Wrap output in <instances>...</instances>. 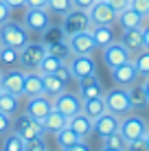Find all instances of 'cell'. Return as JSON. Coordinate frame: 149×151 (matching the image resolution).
Returning a JSON list of instances; mask_svg holds the SVG:
<instances>
[{
    "instance_id": "c3c4849f",
    "label": "cell",
    "mask_w": 149,
    "mask_h": 151,
    "mask_svg": "<svg viewBox=\"0 0 149 151\" xmlns=\"http://www.w3.org/2000/svg\"><path fill=\"white\" fill-rule=\"evenodd\" d=\"M11 9H20V7H27V0H4Z\"/></svg>"
},
{
    "instance_id": "9c48e42d",
    "label": "cell",
    "mask_w": 149,
    "mask_h": 151,
    "mask_svg": "<svg viewBox=\"0 0 149 151\" xmlns=\"http://www.w3.org/2000/svg\"><path fill=\"white\" fill-rule=\"evenodd\" d=\"M53 107L57 112H61L66 118H70V116H75V114L81 112V96L64 90L61 94H57L53 99Z\"/></svg>"
},
{
    "instance_id": "7402d4cb",
    "label": "cell",
    "mask_w": 149,
    "mask_h": 151,
    "mask_svg": "<svg viewBox=\"0 0 149 151\" xmlns=\"http://www.w3.org/2000/svg\"><path fill=\"white\" fill-rule=\"evenodd\" d=\"M90 35H92V40H94V46L101 48V50H103L107 44L114 42V31H112V27H103V24H92Z\"/></svg>"
},
{
    "instance_id": "9f6ffc18",
    "label": "cell",
    "mask_w": 149,
    "mask_h": 151,
    "mask_svg": "<svg viewBox=\"0 0 149 151\" xmlns=\"http://www.w3.org/2000/svg\"><path fill=\"white\" fill-rule=\"evenodd\" d=\"M0 48H2V44H0Z\"/></svg>"
},
{
    "instance_id": "6f0895ef",
    "label": "cell",
    "mask_w": 149,
    "mask_h": 151,
    "mask_svg": "<svg viewBox=\"0 0 149 151\" xmlns=\"http://www.w3.org/2000/svg\"><path fill=\"white\" fill-rule=\"evenodd\" d=\"M46 151H48V149H46Z\"/></svg>"
},
{
    "instance_id": "db71d44e",
    "label": "cell",
    "mask_w": 149,
    "mask_h": 151,
    "mask_svg": "<svg viewBox=\"0 0 149 151\" xmlns=\"http://www.w3.org/2000/svg\"><path fill=\"white\" fill-rule=\"evenodd\" d=\"M147 20H149V13H147Z\"/></svg>"
},
{
    "instance_id": "ffe728a7",
    "label": "cell",
    "mask_w": 149,
    "mask_h": 151,
    "mask_svg": "<svg viewBox=\"0 0 149 151\" xmlns=\"http://www.w3.org/2000/svg\"><path fill=\"white\" fill-rule=\"evenodd\" d=\"M40 123H42V129H44V132H48V134H53V136H55L59 129H64L66 125H68V118H66L61 112H57V110L53 107V110L46 114V116H44Z\"/></svg>"
},
{
    "instance_id": "bcb514c9",
    "label": "cell",
    "mask_w": 149,
    "mask_h": 151,
    "mask_svg": "<svg viewBox=\"0 0 149 151\" xmlns=\"http://www.w3.org/2000/svg\"><path fill=\"white\" fill-rule=\"evenodd\" d=\"M143 42H145V48H149V20H143Z\"/></svg>"
},
{
    "instance_id": "11a10c76",
    "label": "cell",
    "mask_w": 149,
    "mask_h": 151,
    "mask_svg": "<svg viewBox=\"0 0 149 151\" xmlns=\"http://www.w3.org/2000/svg\"><path fill=\"white\" fill-rule=\"evenodd\" d=\"M0 75H2V70H0Z\"/></svg>"
},
{
    "instance_id": "816d5d0a",
    "label": "cell",
    "mask_w": 149,
    "mask_h": 151,
    "mask_svg": "<svg viewBox=\"0 0 149 151\" xmlns=\"http://www.w3.org/2000/svg\"><path fill=\"white\" fill-rule=\"evenodd\" d=\"M143 138H145V142L149 145V129H147V134H145V136H143Z\"/></svg>"
},
{
    "instance_id": "277c9868",
    "label": "cell",
    "mask_w": 149,
    "mask_h": 151,
    "mask_svg": "<svg viewBox=\"0 0 149 151\" xmlns=\"http://www.w3.org/2000/svg\"><path fill=\"white\" fill-rule=\"evenodd\" d=\"M105 99V105H107V112L116 114V116H127L134 107L130 103V96H127V88H112L110 92L103 94Z\"/></svg>"
},
{
    "instance_id": "8992f818",
    "label": "cell",
    "mask_w": 149,
    "mask_h": 151,
    "mask_svg": "<svg viewBox=\"0 0 149 151\" xmlns=\"http://www.w3.org/2000/svg\"><path fill=\"white\" fill-rule=\"evenodd\" d=\"M13 132L18 134L22 140H31V138H37L44 134L42 123L31 118L27 112L24 114H15V121H13Z\"/></svg>"
},
{
    "instance_id": "1f68e13d",
    "label": "cell",
    "mask_w": 149,
    "mask_h": 151,
    "mask_svg": "<svg viewBox=\"0 0 149 151\" xmlns=\"http://www.w3.org/2000/svg\"><path fill=\"white\" fill-rule=\"evenodd\" d=\"M73 7H75L73 0H48V4H46L48 13H55V15H66Z\"/></svg>"
},
{
    "instance_id": "30bf717a",
    "label": "cell",
    "mask_w": 149,
    "mask_h": 151,
    "mask_svg": "<svg viewBox=\"0 0 149 151\" xmlns=\"http://www.w3.org/2000/svg\"><path fill=\"white\" fill-rule=\"evenodd\" d=\"M119 129H121V116H116V114H112V112H103L99 118L92 121V132L101 140L107 138L110 134L119 132Z\"/></svg>"
},
{
    "instance_id": "60d3db41",
    "label": "cell",
    "mask_w": 149,
    "mask_h": 151,
    "mask_svg": "<svg viewBox=\"0 0 149 151\" xmlns=\"http://www.w3.org/2000/svg\"><path fill=\"white\" fill-rule=\"evenodd\" d=\"M55 75H57V77H59L61 81H66V83H68L70 79H73V72H70V68H68V64H61L59 68L55 70Z\"/></svg>"
},
{
    "instance_id": "3957f363",
    "label": "cell",
    "mask_w": 149,
    "mask_h": 151,
    "mask_svg": "<svg viewBox=\"0 0 149 151\" xmlns=\"http://www.w3.org/2000/svg\"><path fill=\"white\" fill-rule=\"evenodd\" d=\"M61 29H64L66 37H70V35H75V33H81V31H90L92 29L90 13L83 11V9L73 7L64 15V20H61Z\"/></svg>"
},
{
    "instance_id": "74e56055",
    "label": "cell",
    "mask_w": 149,
    "mask_h": 151,
    "mask_svg": "<svg viewBox=\"0 0 149 151\" xmlns=\"http://www.w3.org/2000/svg\"><path fill=\"white\" fill-rule=\"evenodd\" d=\"M130 7L134 9L136 13H140L143 18H147V13H149V0H130Z\"/></svg>"
},
{
    "instance_id": "484cf974",
    "label": "cell",
    "mask_w": 149,
    "mask_h": 151,
    "mask_svg": "<svg viewBox=\"0 0 149 151\" xmlns=\"http://www.w3.org/2000/svg\"><path fill=\"white\" fill-rule=\"evenodd\" d=\"M143 20L145 18H143L140 13H136L132 7H127L119 13V20H116V22H119L123 29H136V27H143Z\"/></svg>"
},
{
    "instance_id": "7a4b0ae2",
    "label": "cell",
    "mask_w": 149,
    "mask_h": 151,
    "mask_svg": "<svg viewBox=\"0 0 149 151\" xmlns=\"http://www.w3.org/2000/svg\"><path fill=\"white\" fill-rule=\"evenodd\" d=\"M46 44L44 42H29L27 46H22L20 48V68H24V70H37L40 68V64H42V59L46 57Z\"/></svg>"
},
{
    "instance_id": "d6a6232c",
    "label": "cell",
    "mask_w": 149,
    "mask_h": 151,
    "mask_svg": "<svg viewBox=\"0 0 149 151\" xmlns=\"http://www.w3.org/2000/svg\"><path fill=\"white\" fill-rule=\"evenodd\" d=\"M2 151H24V140L18 136V134L13 132H9L7 134V138H4V145H2Z\"/></svg>"
},
{
    "instance_id": "f546056e",
    "label": "cell",
    "mask_w": 149,
    "mask_h": 151,
    "mask_svg": "<svg viewBox=\"0 0 149 151\" xmlns=\"http://www.w3.org/2000/svg\"><path fill=\"white\" fill-rule=\"evenodd\" d=\"M55 140H57V145L61 147V151L64 149H68V147H73V145L77 142V140H81L79 136H77V134L73 132V129L68 127V125H66L64 129H59L57 134H55Z\"/></svg>"
},
{
    "instance_id": "e0dca14e",
    "label": "cell",
    "mask_w": 149,
    "mask_h": 151,
    "mask_svg": "<svg viewBox=\"0 0 149 151\" xmlns=\"http://www.w3.org/2000/svg\"><path fill=\"white\" fill-rule=\"evenodd\" d=\"M77 81H79V96H81V101H86V99H96V96L105 94V90H103V86H101V81H99L96 75L83 77V79H77Z\"/></svg>"
},
{
    "instance_id": "5b68a950",
    "label": "cell",
    "mask_w": 149,
    "mask_h": 151,
    "mask_svg": "<svg viewBox=\"0 0 149 151\" xmlns=\"http://www.w3.org/2000/svg\"><path fill=\"white\" fill-rule=\"evenodd\" d=\"M147 129H149V123H147L143 116H136V114H127L125 118H121V129H119V132L123 134V138H125L127 142L143 138V136L147 134Z\"/></svg>"
},
{
    "instance_id": "f907efd6",
    "label": "cell",
    "mask_w": 149,
    "mask_h": 151,
    "mask_svg": "<svg viewBox=\"0 0 149 151\" xmlns=\"http://www.w3.org/2000/svg\"><path fill=\"white\" fill-rule=\"evenodd\" d=\"M101 151H119V149H112V147H105V145H103V147H101Z\"/></svg>"
},
{
    "instance_id": "f5cc1de1",
    "label": "cell",
    "mask_w": 149,
    "mask_h": 151,
    "mask_svg": "<svg viewBox=\"0 0 149 151\" xmlns=\"http://www.w3.org/2000/svg\"><path fill=\"white\" fill-rule=\"evenodd\" d=\"M0 92H2V86H0Z\"/></svg>"
},
{
    "instance_id": "8d00e7d4",
    "label": "cell",
    "mask_w": 149,
    "mask_h": 151,
    "mask_svg": "<svg viewBox=\"0 0 149 151\" xmlns=\"http://www.w3.org/2000/svg\"><path fill=\"white\" fill-rule=\"evenodd\" d=\"M24 151H46V142L42 136L37 138H31V140H24Z\"/></svg>"
},
{
    "instance_id": "4dcf8cb0",
    "label": "cell",
    "mask_w": 149,
    "mask_h": 151,
    "mask_svg": "<svg viewBox=\"0 0 149 151\" xmlns=\"http://www.w3.org/2000/svg\"><path fill=\"white\" fill-rule=\"evenodd\" d=\"M134 66H136V70H138V75L145 79V77H149V48H143V50H138L134 59Z\"/></svg>"
},
{
    "instance_id": "ac0fdd59",
    "label": "cell",
    "mask_w": 149,
    "mask_h": 151,
    "mask_svg": "<svg viewBox=\"0 0 149 151\" xmlns=\"http://www.w3.org/2000/svg\"><path fill=\"white\" fill-rule=\"evenodd\" d=\"M44 94V83H42V72L37 70H29L24 75V86H22V96H40Z\"/></svg>"
},
{
    "instance_id": "d590c367",
    "label": "cell",
    "mask_w": 149,
    "mask_h": 151,
    "mask_svg": "<svg viewBox=\"0 0 149 151\" xmlns=\"http://www.w3.org/2000/svg\"><path fill=\"white\" fill-rule=\"evenodd\" d=\"M61 64H64V61H59L57 57H53V55H48V53H46V57L42 59V64H40L37 72H42V75H50V72H55Z\"/></svg>"
},
{
    "instance_id": "836d02e7",
    "label": "cell",
    "mask_w": 149,
    "mask_h": 151,
    "mask_svg": "<svg viewBox=\"0 0 149 151\" xmlns=\"http://www.w3.org/2000/svg\"><path fill=\"white\" fill-rule=\"evenodd\" d=\"M61 40H68L66 37V33H64V29L61 27H48L44 31V44L48 46V44H55V42H61Z\"/></svg>"
},
{
    "instance_id": "cb8c5ba5",
    "label": "cell",
    "mask_w": 149,
    "mask_h": 151,
    "mask_svg": "<svg viewBox=\"0 0 149 151\" xmlns=\"http://www.w3.org/2000/svg\"><path fill=\"white\" fill-rule=\"evenodd\" d=\"M42 83H44V94L50 96V99H55L57 94H61V92L66 90V86H68V83L61 81L55 72H50V75H42Z\"/></svg>"
},
{
    "instance_id": "603a6c76",
    "label": "cell",
    "mask_w": 149,
    "mask_h": 151,
    "mask_svg": "<svg viewBox=\"0 0 149 151\" xmlns=\"http://www.w3.org/2000/svg\"><path fill=\"white\" fill-rule=\"evenodd\" d=\"M81 112H83L90 121L99 118L103 112H107L105 99H103V96H96V99H86V101H81Z\"/></svg>"
},
{
    "instance_id": "b9f144b4",
    "label": "cell",
    "mask_w": 149,
    "mask_h": 151,
    "mask_svg": "<svg viewBox=\"0 0 149 151\" xmlns=\"http://www.w3.org/2000/svg\"><path fill=\"white\" fill-rule=\"evenodd\" d=\"M7 20H11V7L4 0H0V24H4Z\"/></svg>"
},
{
    "instance_id": "6da1fadb",
    "label": "cell",
    "mask_w": 149,
    "mask_h": 151,
    "mask_svg": "<svg viewBox=\"0 0 149 151\" xmlns=\"http://www.w3.org/2000/svg\"><path fill=\"white\" fill-rule=\"evenodd\" d=\"M29 42H31V37H29V31H27L24 24L11 22V20L0 24V44L2 46H11V48L20 50L22 46H27Z\"/></svg>"
},
{
    "instance_id": "4fadbf2b",
    "label": "cell",
    "mask_w": 149,
    "mask_h": 151,
    "mask_svg": "<svg viewBox=\"0 0 149 151\" xmlns=\"http://www.w3.org/2000/svg\"><path fill=\"white\" fill-rule=\"evenodd\" d=\"M138 70L134 66V61H125V64L116 66V68H112V79H114V83L119 88H130L134 86V83H138Z\"/></svg>"
},
{
    "instance_id": "ee69618b",
    "label": "cell",
    "mask_w": 149,
    "mask_h": 151,
    "mask_svg": "<svg viewBox=\"0 0 149 151\" xmlns=\"http://www.w3.org/2000/svg\"><path fill=\"white\" fill-rule=\"evenodd\" d=\"M64 151H90V145L86 142V140H77L73 147H68V149H64Z\"/></svg>"
},
{
    "instance_id": "f6af8a7d",
    "label": "cell",
    "mask_w": 149,
    "mask_h": 151,
    "mask_svg": "<svg viewBox=\"0 0 149 151\" xmlns=\"http://www.w3.org/2000/svg\"><path fill=\"white\" fill-rule=\"evenodd\" d=\"M96 0H73V4L77 9H83V11H90V7L94 4Z\"/></svg>"
},
{
    "instance_id": "7dc6e473",
    "label": "cell",
    "mask_w": 149,
    "mask_h": 151,
    "mask_svg": "<svg viewBox=\"0 0 149 151\" xmlns=\"http://www.w3.org/2000/svg\"><path fill=\"white\" fill-rule=\"evenodd\" d=\"M48 0H27V7H40V9H46Z\"/></svg>"
},
{
    "instance_id": "2e32d148",
    "label": "cell",
    "mask_w": 149,
    "mask_h": 151,
    "mask_svg": "<svg viewBox=\"0 0 149 151\" xmlns=\"http://www.w3.org/2000/svg\"><path fill=\"white\" fill-rule=\"evenodd\" d=\"M68 44H70L73 55H92V50L96 48L94 40H92V35H90V31H81V33L70 35Z\"/></svg>"
},
{
    "instance_id": "4316f807",
    "label": "cell",
    "mask_w": 149,
    "mask_h": 151,
    "mask_svg": "<svg viewBox=\"0 0 149 151\" xmlns=\"http://www.w3.org/2000/svg\"><path fill=\"white\" fill-rule=\"evenodd\" d=\"M46 50H48V55L57 57V59L64 61V64H68V59L73 57V50H70L68 40H61V42H55V44H48V46H46Z\"/></svg>"
},
{
    "instance_id": "681fc988",
    "label": "cell",
    "mask_w": 149,
    "mask_h": 151,
    "mask_svg": "<svg viewBox=\"0 0 149 151\" xmlns=\"http://www.w3.org/2000/svg\"><path fill=\"white\" fill-rule=\"evenodd\" d=\"M143 90H145V96L149 101V77H145V81H143Z\"/></svg>"
},
{
    "instance_id": "f35d334b",
    "label": "cell",
    "mask_w": 149,
    "mask_h": 151,
    "mask_svg": "<svg viewBox=\"0 0 149 151\" xmlns=\"http://www.w3.org/2000/svg\"><path fill=\"white\" fill-rule=\"evenodd\" d=\"M11 129H13V118L0 112V136H2V134H9Z\"/></svg>"
},
{
    "instance_id": "f1b7e54d",
    "label": "cell",
    "mask_w": 149,
    "mask_h": 151,
    "mask_svg": "<svg viewBox=\"0 0 149 151\" xmlns=\"http://www.w3.org/2000/svg\"><path fill=\"white\" fill-rule=\"evenodd\" d=\"M20 64V50L11 48V46H2L0 48V66L4 68H15Z\"/></svg>"
},
{
    "instance_id": "ab89813d",
    "label": "cell",
    "mask_w": 149,
    "mask_h": 151,
    "mask_svg": "<svg viewBox=\"0 0 149 151\" xmlns=\"http://www.w3.org/2000/svg\"><path fill=\"white\" fill-rule=\"evenodd\" d=\"M127 151H149V145L145 142V138H138L127 142Z\"/></svg>"
},
{
    "instance_id": "52a82bcc",
    "label": "cell",
    "mask_w": 149,
    "mask_h": 151,
    "mask_svg": "<svg viewBox=\"0 0 149 151\" xmlns=\"http://www.w3.org/2000/svg\"><path fill=\"white\" fill-rule=\"evenodd\" d=\"M24 27L29 33H44L50 27V13L48 9H40V7H27L24 13Z\"/></svg>"
},
{
    "instance_id": "7c38bea8",
    "label": "cell",
    "mask_w": 149,
    "mask_h": 151,
    "mask_svg": "<svg viewBox=\"0 0 149 151\" xmlns=\"http://www.w3.org/2000/svg\"><path fill=\"white\" fill-rule=\"evenodd\" d=\"M68 68H70L75 79H83V77L96 75V64L92 59V55H73L68 59Z\"/></svg>"
},
{
    "instance_id": "83f0119b",
    "label": "cell",
    "mask_w": 149,
    "mask_h": 151,
    "mask_svg": "<svg viewBox=\"0 0 149 151\" xmlns=\"http://www.w3.org/2000/svg\"><path fill=\"white\" fill-rule=\"evenodd\" d=\"M127 96H130V103L132 107H145L147 105V96H145V90H143V83H134V86L127 88Z\"/></svg>"
},
{
    "instance_id": "ba28073f",
    "label": "cell",
    "mask_w": 149,
    "mask_h": 151,
    "mask_svg": "<svg viewBox=\"0 0 149 151\" xmlns=\"http://www.w3.org/2000/svg\"><path fill=\"white\" fill-rule=\"evenodd\" d=\"M90 22L92 24H103V27H112L119 20V13L105 2V0H96L94 4L90 7Z\"/></svg>"
},
{
    "instance_id": "d6986e66",
    "label": "cell",
    "mask_w": 149,
    "mask_h": 151,
    "mask_svg": "<svg viewBox=\"0 0 149 151\" xmlns=\"http://www.w3.org/2000/svg\"><path fill=\"white\" fill-rule=\"evenodd\" d=\"M121 44L125 46L130 53H138V50H143V48H145V42H143V29L140 27H136V29H123Z\"/></svg>"
},
{
    "instance_id": "d4e9b609",
    "label": "cell",
    "mask_w": 149,
    "mask_h": 151,
    "mask_svg": "<svg viewBox=\"0 0 149 151\" xmlns=\"http://www.w3.org/2000/svg\"><path fill=\"white\" fill-rule=\"evenodd\" d=\"M0 112L7 114V116H15L20 112V96L11 94V92H0Z\"/></svg>"
},
{
    "instance_id": "5bb4252c",
    "label": "cell",
    "mask_w": 149,
    "mask_h": 151,
    "mask_svg": "<svg viewBox=\"0 0 149 151\" xmlns=\"http://www.w3.org/2000/svg\"><path fill=\"white\" fill-rule=\"evenodd\" d=\"M24 75H27V70H18V68H11V70L2 72V75H0V86H2V90L11 92L15 96H22Z\"/></svg>"
},
{
    "instance_id": "7bdbcfd3",
    "label": "cell",
    "mask_w": 149,
    "mask_h": 151,
    "mask_svg": "<svg viewBox=\"0 0 149 151\" xmlns=\"http://www.w3.org/2000/svg\"><path fill=\"white\" fill-rule=\"evenodd\" d=\"M105 2L110 4V7L114 9L116 13H121L123 9H127V7H130V0H105Z\"/></svg>"
},
{
    "instance_id": "e575fe53",
    "label": "cell",
    "mask_w": 149,
    "mask_h": 151,
    "mask_svg": "<svg viewBox=\"0 0 149 151\" xmlns=\"http://www.w3.org/2000/svg\"><path fill=\"white\" fill-rule=\"evenodd\" d=\"M103 145L105 147H112V149H119V151H127V140L123 138L121 132H114L107 138H103Z\"/></svg>"
},
{
    "instance_id": "8fae6325",
    "label": "cell",
    "mask_w": 149,
    "mask_h": 151,
    "mask_svg": "<svg viewBox=\"0 0 149 151\" xmlns=\"http://www.w3.org/2000/svg\"><path fill=\"white\" fill-rule=\"evenodd\" d=\"M130 59H132V53L116 40L103 48V61H105V66L110 70L116 68V66H121V64H125V61H130Z\"/></svg>"
},
{
    "instance_id": "9a60e30c",
    "label": "cell",
    "mask_w": 149,
    "mask_h": 151,
    "mask_svg": "<svg viewBox=\"0 0 149 151\" xmlns=\"http://www.w3.org/2000/svg\"><path fill=\"white\" fill-rule=\"evenodd\" d=\"M53 110V99L46 96V94H40V96H31L29 103H27V112L31 118H35V121H42V118Z\"/></svg>"
},
{
    "instance_id": "44dd1931",
    "label": "cell",
    "mask_w": 149,
    "mask_h": 151,
    "mask_svg": "<svg viewBox=\"0 0 149 151\" xmlns=\"http://www.w3.org/2000/svg\"><path fill=\"white\" fill-rule=\"evenodd\" d=\"M68 127L73 129V132H75L81 140H86V138L92 134V121L86 116L83 112H79V114H75V116H70V118H68Z\"/></svg>"
}]
</instances>
